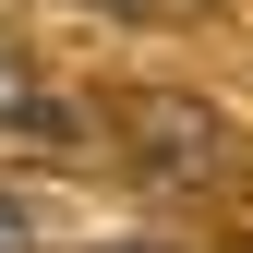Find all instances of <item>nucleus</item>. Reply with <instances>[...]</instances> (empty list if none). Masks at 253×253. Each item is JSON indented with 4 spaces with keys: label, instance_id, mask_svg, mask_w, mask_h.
Returning a JSON list of instances; mask_svg holds the SVG:
<instances>
[{
    "label": "nucleus",
    "instance_id": "f257e3e1",
    "mask_svg": "<svg viewBox=\"0 0 253 253\" xmlns=\"http://www.w3.org/2000/svg\"><path fill=\"white\" fill-rule=\"evenodd\" d=\"M109 121H121V145H133V169H157V181H229L241 169V133L205 97H181V84H133Z\"/></svg>",
    "mask_w": 253,
    "mask_h": 253
},
{
    "label": "nucleus",
    "instance_id": "f03ea898",
    "mask_svg": "<svg viewBox=\"0 0 253 253\" xmlns=\"http://www.w3.org/2000/svg\"><path fill=\"white\" fill-rule=\"evenodd\" d=\"M0 133H12V145H48V157H84V109H73V97H48V84L0 48Z\"/></svg>",
    "mask_w": 253,
    "mask_h": 253
},
{
    "label": "nucleus",
    "instance_id": "7ed1b4c3",
    "mask_svg": "<svg viewBox=\"0 0 253 253\" xmlns=\"http://www.w3.org/2000/svg\"><path fill=\"white\" fill-rule=\"evenodd\" d=\"M0 253H24V205L12 193H0Z\"/></svg>",
    "mask_w": 253,
    "mask_h": 253
},
{
    "label": "nucleus",
    "instance_id": "20e7f679",
    "mask_svg": "<svg viewBox=\"0 0 253 253\" xmlns=\"http://www.w3.org/2000/svg\"><path fill=\"white\" fill-rule=\"evenodd\" d=\"M84 253H181V241H84Z\"/></svg>",
    "mask_w": 253,
    "mask_h": 253
}]
</instances>
